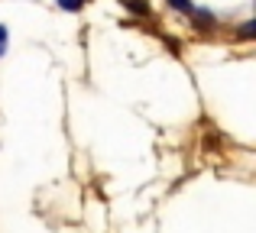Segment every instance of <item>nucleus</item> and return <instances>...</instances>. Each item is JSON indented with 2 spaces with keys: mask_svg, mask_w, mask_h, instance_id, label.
Instances as JSON below:
<instances>
[{
  "mask_svg": "<svg viewBox=\"0 0 256 233\" xmlns=\"http://www.w3.org/2000/svg\"><path fill=\"white\" fill-rule=\"evenodd\" d=\"M188 19H192L194 29H214L218 26V16H214V10H208V6H192V13H188Z\"/></svg>",
  "mask_w": 256,
  "mask_h": 233,
  "instance_id": "nucleus-1",
  "label": "nucleus"
},
{
  "mask_svg": "<svg viewBox=\"0 0 256 233\" xmlns=\"http://www.w3.org/2000/svg\"><path fill=\"white\" fill-rule=\"evenodd\" d=\"M124 3V10H130L133 16H150V3L146 0H120Z\"/></svg>",
  "mask_w": 256,
  "mask_h": 233,
  "instance_id": "nucleus-2",
  "label": "nucleus"
},
{
  "mask_svg": "<svg viewBox=\"0 0 256 233\" xmlns=\"http://www.w3.org/2000/svg\"><path fill=\"white\" fill-rule=\"evenodd\" d=\"M56 6L62 13H82L84 6H88V0H56Z\"/></svg>",
  "mask_w": 256,
  "mask_h": 233,
  "instance_id": "nucleus-3",
  "label": "nucleus"
},
{
  "mask_svg": "<svg viewBox=\"0 0 256 233\" xmlns=\"http://www.w3.org/2000/svg\"><path fill=\"white\" fill-rule=\"evenodd\" d=\"M166 6L175 13H182V16H188L192 13V6H194V0H166Z\"/></svg>",
  "mask_w": 256,
  "mask_h": 233,
  "instance_id": "nucleus-4",
  "label": "nucleus"
},
{
  "mask_svg": "<svg viewBox=\"0 0 256 233\" xmlns=\"http://www.w3.org/2000/svg\"><path fill=\"white\" fill-rule=\"evenodd\" d=\"M237 36L240 39H253L256 36V19H244V23H240V29H237Z\"/></svg>",
  "mask_w": 256,
  "mask_h": 233,
  "instance_id": "nucleus-5",
  "label": "nucleus"
},
{
  "mask_svg": "<svg viewBox=\"0 0 256 233\" xmlns=\"http://www.w3.org/2000/svg\"><path fill=\"white\" fill-rule=\"evenodd\" d=\"M6 49H10V26L0 23V58L6 55Z\"/></svg>",
  "mask_w": 256,
  "mask_h": 233,
  "instance_id": "nucleus-6",
  "label": "nucleus"
}]
</instances>
